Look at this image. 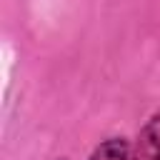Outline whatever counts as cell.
<instances>
[{
	"label": "cell",
	"instance_id": "6da1fadb",
	"mask_svg": "<svg viewBox=\"0 0 160 160\" xmlns=\"http://www.w3.org/2000/svg\"><path fill=\"white\" fill-rule=\"evenodd\" d=\"M130 160H160V112L152 115L140 130Z\"/></svg>",
	"mask_w": 160,
	"mask_h": 160
},
{
	"label": "cell",
	"instance_id": "7a4b0ae2",
	"mask_svg": "<svg viewBox=\"0 0 160 160\" xmlns=\"http://www.w3.org/2000/svg\"><path fill=\"white\" fill-rule=\"evenodd\" d=\"M130 142L125 138H110L92 150L90 160H130Z\"/></svg>",
	"mask_w": 160,
	"mask_h": 160
},
{
	"label": "cell",
	"instance_id": "3957f363",
	"mask_svg": "<svg viewBox=\"0 0 160 160\" xmlns=\"http://www.w3.org/2000/svg\"><path fill=\"white\" fill-rule=\"evenodd\" d=\"M60 160H68V158H60Z\"/></svg>",
	"mask_w": 160,
	"mask_h": 160
}]
</instances>
